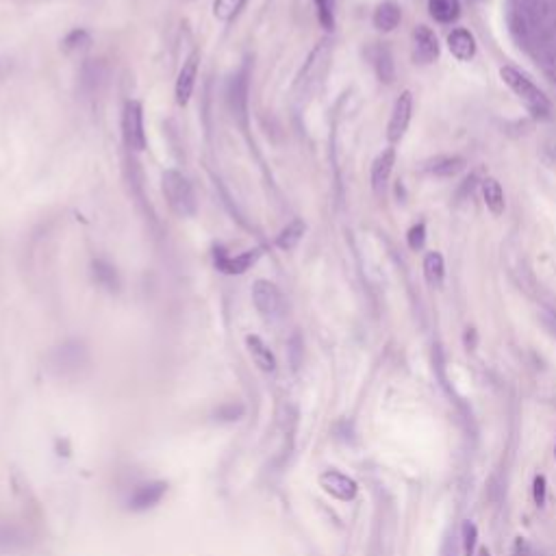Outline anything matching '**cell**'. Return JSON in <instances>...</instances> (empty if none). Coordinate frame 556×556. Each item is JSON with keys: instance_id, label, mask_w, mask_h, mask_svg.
<instances>
[{"instance_id": "cell-1", "label": "cell", "mask_w": 556, "mask_h": 556, "mask_svg": "<svg viewBox=\"0 0 556 556\" xmlns=\"http://www.w3.org/2000/svg\"><path fill=\"white\" fill-rule=\"evenodd\" d=\"M500 78L508 85V88L513 90V94H515L530 113L539 115V117H547L552 113V103L550 98L537 88V85L526 76L522 74L518 68L513 65H504L500 68Z\"/></svg>"}, {"instance_id": "cell-2", "label": "cell", "mask_w": 556, "mask_h": 556, "mask_svg": "<svg viewBox=\"0 0 556 556\" xmlns=\"http://www.w3.org/2000/svg\"><path fill=\"white\" fill-rule=\"evenodd\" d=\"M163 196L179 218H189L196 213V194L192 183L179 169H165L163 172Z\"/></svg>"}, {"instance_id": "cell-3", "label": "cell", "mask_w": 556, "mask_h": 556, "mask_svg": "<svg viewBox=\"0 0 556 556\" xmlns=\"http://www.w3.org/2000/svg\"><path fill=\"white\" fill-rule=\"evenodd\" d=\"M88 363H90V352L78 339L63 341V344L57 346L51 355V369L63 378L80 374L85 367H88Z\"/></svg>"}, {"instance_id": "cell-4", "label": "cell", "mask_w": 556, "mask_h": 556, "mask_svg": "<svg viewBox=\"0 0 556 556\" xmlns=\"http://www.w3.org/2000/svg\"><path fill=\"white\" fill-rule=\"evenodd\" d=\"M252 303L256 307V311L261 313V318H266L268 322H276L285 315L287 311V303L280 293V289L266 278H259L252 285Z\"/></svg>"}, {"instance_id": "cell-5", "label": "cell", "mask_w": 556, "mask_h": 556, "mask_svg": "<svg viewBox=\"0 0 556 556\" xmlns=\"http://www.w3.org/2000/svg\"><path fill=\"white\" fill-rule=\"evenodd\" d=\"M122 135H124V144L142 152L146 148V131H144V109L142 103L137 100H128L124 105L122 111Z\"/></svg>"}, {"instance_id": "cell-6", "label": "cell", "mask_w": 556, "mask_h": 556, "mask_svg": "<svg viewBox=\"0 0 556 556\" xmlns=\"http://www.w3.org/2000/svg\"><path fill=\"white\" fill-rule=\"evenodd\" d=\"M320 485L328 495H332L335 500H341V502H352L359 493V485L350 476L337 472V469H326V472L320 476Z\"/></svg>"}, {"instance_id": "cell-7", "label": "cell", "mask_w": 556, "mask_h": 556, "mask_svg": "<svg viewBox=\"0 0 556 556\" xmlns=\"http://www.w3.org/2000/svg\"><path fill=\"white\" fill-rule=\"evenodd\" d=\"M413 44H415L413 59H415L417 63L429 65V63H433V61L439 59L441 46H439V39H437V35H435L433 28L419 24V26L413 31Z\"/></svg>"}, {"instance_id": "cell-8", "label": "cell", "mask_w": 556, "mask_h": 556, "mask_svg": "<svg viewBox=\"0 0 556 556\" xmlns=\"http://www.w3.org/2000/svg\"><path fill=\"white\" fill-rule=\"evenodd\" d=\"M411 115H413V94L406 90V92H402L398 96V100H396V105L392 109V117H389V124H387L389 142L402 140V135L406 133V128H409Z\"/></svg>"}, {"instance_id": "cell-9", "label": "cell", "mask_w": 556, "mask_h": 556, "mask_svg": "<svg viewBox=\"0 0 556 556\" xmlns=\"http://www.w3.org/2000/svg\"><path fill=\"white\" fill-rule=\"evenodd\" d=\"M216 268L224 274H231V276H237V274H243L248 272L256 261H259L261 256V250L259 248H252V250H246V252H239L235 256L226 254L224 250H216Z\"/></svg>"}, {"instance_id": "cell-10", "label": "cell", "mask_w": 556, "mask_h": 556, "mask_svg": "<svg viewBox=\"0 0 556 556\" xmlns=\"http://www.w3.org/2000/svg\"><path fill=\"white\" fill-rule=\"evenodd\" d=\"M394 165H396V148L389 146L384 148L372 163V189L374 194L382 196L384 189H387V183L392 179L394 172Z\"/></svg>"}, {"instance_id": "cell-11", "label": "cell", "mask_w": 556, "mask_h": 556, "mask_svg": "<svg viewBox=\"0 0 556 556\" xmlns=\"http://www.w3.org/2000/svg\"><path fill=\"white\" fill-rule=\"evenodd\" d=\"M198 53H192L181 72H179V78H177V85H174V94H177V103L181 107H185L194 94V88H196V78H198Z\"/></svg>"}, {"instance_id": "cell-12", "label": "cell", "mask_w": 556, "mask_h": 556, "mask_svg": "<svg viewBox=\"0 0 556 556\" xmlns=\"http://www.w3.org/2000/svg\"><path fill=\"white\" fill-rule=\"evenodd\" d=\"M165 491H167V483H163V481L146 483V485L135 489V493L131 495L128 504H131L133 510H148V508L157 506L163 500Z\"/></svg>"}, {"instance_id": "cell-13", "label": "cell", "mask_w": 556, "mask_h": 556, "mask_svg": "<svg viewBox=\"0 0 556 556\" xmlns=\"http://www.w3.org/2000/svg\"><path fill=\"white\" fill-rule=\"evenodd\" d=\"M465 165H467V161L461 154H439L431 161H426L424 169L433 177L450 179V177H456L458 172H463Z\"/></svg>"}, {"instance_id": "cell-14", "label": "cell", "mask_w": 556, "mask_h": 556, "mask_svg": "<svg viewBox=\"0 0 556 556\" xmlns=\"http://www.w3.org/2000/svg\"><path fill=\"white\" fill-rule=\"evenodd\" d=\"M369 59H372V65L376 70V76L380 83L384 85H392L396 80V63H394V55L387 46L382 44H376L369 48Z\"/></svg>"}, {"instance_id": "cell-15", "label": "cell", "mask_w": 556, "mask_h": 556, "mask_svg": "<svg viewBox=\"0 0 556 556\" xmlns=\"http://www.w3.org/2000/svg\"><path fill=\"white\" fill-rule=\"evenodd\" d=\"M448 48L458 61H472L476 57V37L467 28H454L448 35Z\"/></svg>"}, {"instance_id": "cell-16", "label": "cell", "mask_w": 556, "mask_h": 556, "mask_svg": "<svg viewBox=\"0 0 556 556\" xmlns=\"http://www.w3.org/2000/svg\"><path fill=\"white\" fill-rule=\"evenodd\" d=\"M246 346H248V352H250L252 361L256 363V367H259L261 372L272 374V372L276 369L274 352L270 350V346L266 344V341H263L259 335H248V337H246Z\"/></svg>"}, {"instance_id": "cell-17", "label": "cell", "mask_w": 556, "mask_h": 556, "mask_svg": "<svg viewBox=\"0 0 556 556\" xmlns=\"http://www.w3.org/2000/svg\"><path fill=\"white\" fill-rule=\"evenodd\" d=\"M326 57H328V41H320V44L313 48V53L309 55L300 76H298V90H307L311 80H315L320 76V68L326 61Z\"/></svg>"}, {"instance_id": "cell-18", "label": "cell", "mask_w": 556, "mask_h": 556, "mask_svg": "<svg viewBox=\"0 0 556 556\" xmlns=\"http://www.w3.org/2000/svg\"><path fill=\"white\" fill-rule=\"evenodd\" d=\"M400 20H402V9H400V5L394 3V0H384V3H380L374 11V26L382 33L396 31Z\"/></svg>"}, {"instance_id": "cell-19", "label": "cell", "mask_w": 556, "mask_h": 556, "mask_svg": "<svg viewBox=\"0 0 556 556\" xmlns=\"http://www.w3.org/2000/svg\"><path fill=\"white\" fill-rule=\"evenodd\" d=\"M246 70L235 74L229 83V103L235 115L243 117L246 115V103H248V78Z\"/></svg>"}, {"instance_id": "cell-20", "label": "cell", "mask_w": 556, "mask_h": 556, "mask_svg": "<svg viewBox=\"0 0 556 556\" xmlns=\"http://www.w3.org/2000/svg\"><path fill=\"white\" fill-rule=\"evenodd\" d=\"M424 278L431 287H441L444 278H446V263H444V256L441 252H429L424 256Z\"/></svg>"}, {"instance_id": "cell-21", "label": "cell", "mask_w": 556, "mask_h": 556, "mask_svg": "<svg viewBox=\"0 0 556 556\" xmlns=\"http://www.w3.org/2000/svg\"><path fill=\"white\" fill-rule=\"evenodd\" d=\"M483 198H485L487 209L493 213L495 218H500L506 209V200H504V192H502V185L498 183V179L489 177V179L483 181Z\"/></svg>"}, {"instance_id": "cell-22", "label": "cell", "mask_w": 556, "mask_h": 556, "mask_svg": "<svg viewBox=\"0 0 556 556\" xmlns=\"http://www.w3.org/2000/svg\"><path fill=\"white\" fill-rule=\"evenodd\" d=\"M429 11L439 24H452L461 16V0H429Z\"/></svg>"}, {"instance_id": "cell-23", "label": "cell", "mask_w": 556, "mask_h": 556, "mask_svg": "<svg viewBox=\"0 0 556 556\" xmlns=\"http://www.w3.org/2000/svg\"><path fill=\"white\" fill-rule=\"evenodd\" d=\"M28 543L24 530L14 524H0V552H20Z\"/></svg>"}, {"instance_id": "cell-24", "label": "cell", "mask_w": 556, "mask_h": 556, "mask_svg": "<svg viewBox=\"0 0 556 556\" xmlns=\"http://www.w3.org/2000/svg\"><path fill=\"white\" fill-rule=\"evenodd\" d=\"M305 233H307V224H305L303 220H291V222L276 235V246H278L280 250L289 252V250H293L298 243L303 241Z\"/></svg>"}, {"instance_id": "cell-25", "label": "cell", "mask_w": 556, "mask_h": 556, "mask_svg": "<svg viewBox=\"0 0 556 556\" xmlns=\"http://www.w3.org/2000/svg\"><path fill=\"white\" fill-rule=\"evenodd\" d=\"M94 276L98 280V285L107 287L109 291H115L120 287V280H117V272L111 263H107L105 259H96L94 261Z\"/></svg>"}, {"instance_id": "cell-26", "label": "cell", "mask_w": 556, "mask_h": 556, "mask_svg": "<svg viewBox=\"0 0 556 556\" xmlns=\"http://www.w3.org/2000/svg\"><path fill=\"white\" fill-rule=\"evenodd\" d=\"M243 5H246V0H216V3H213V16H216L220 22H231L239 16Z\"/></svg>"}, {"instance_id": "cell-27", "label": "cell", "mask_w": 556, "mask_h": 556, "mask_svg": "<svg viewBox=\"0 0 556 556\" xmlns=\"http://www.w3.org/2000/svg\"><path fill=\"white\" fill-rule=\"evenodd\" d=\"M90 41H92V37H90L88 31H85V28H74L72 33L65 35V39L61 41V46H63L65 53H74V51L88 48V46H90Z\"/></svg>"}, {"instance_id": "cell-28", "label": "cell", "mask_w": 556, "mask_h": 556, "mask_svg": "<svg viewBox=\"0 0 556 556\" xmlns=\"http://www.w3.org/2000/svg\"><path fill=\"white\" fill-rule=\"evenodd\" d=\"M318 9V20L326 31L335 28V11H332V0H313Z\"/></svg>"}, {"instance_id": "cell-29", "label": "cell", "mask_w": 556, "mask_h": 556, "mask_svg": "<svg viewBox=\"0 0 556 556\" xmlns=\"http://www.w3.org/2000/svg\"><path fill=\"white\" fill-rule=\"evenodd\" d=\"M476 541H478V528L472 522L463 524V550L465 556H476Z\"/></svg>"}, {"instance_id": "cell-30", "label": "cell", "mask_w": 556, "mask_h": 556, "mask_svg": "<svg viewBox=\"0 0 556 556\" xmlns=\"http://www.w3.org/2000/svg\"><path fill=\"white\" fill-rule=\"evenodd\" d=\"M487 498L493 502V504H500L504 498H506V481L500 476V474H493L489 478V485H487Z\"/></svg>"}, {"instance_id": "cell-31", "label": "cell", "mask_w": 556, "mask_h": 556, "mask_svg": "<svg viewBox=\"0 0 556 556\" xmlns=\"http://www.w3.org/2000/svg\"><path fill=\"white\" fill-rule=\"evenodd\" d=\"M406 243H409V248H411L413 252H417V250L424 248V243H426V224H424V222H417V224H413V226L409 229V233H406Z\"/></svg>"}, {"instance_id": "cell-32", "label": "cell", "mask_w": 556, "mask_h": 556, "mask_svg": "<svg viewBox=\"0 0 556 556\" xmlns=\"http://www.w3.org/2000/svg\"><path fill=\"white\" fill-rule=\"evenodd\" d=\"M243 413H246L243 404H239V402H237V404L231 402V404H222V406L216 411V417L222 419V421H237V419L243 417Z\"/></svg>"}, {"instance_id": "cell-33", "label": "cell", "mask_w": 556, "mask_h": 556, "mask_svg": "<svg viewBox=\"0 0 556 556\" xmlns=\"http://www.w3.org/2000/svg\"><path fill=\"white\" fill-rule=\"evenodd\" d=\"M303 357H305V346H303V339L300 335H293L291 341H289V361H291V367L298 369L303 363Z\"/></svg>"}, {"instance_id": "cell-34", "label": "cell", "mask_w": 556, "mask_h": 556, "mask_svg": "<svg viewBox=\"0 0 556 556\" xmlns=\"http://www.w3.org/2000/svg\"><path fill=\"white\" fill-rule=\"evenodd\" d=\"M545 495H547V483H545V476H535V483H533V498H535V504L537 506H545Z\"/></svg>"}, {"instance_id": "cell-35", "label": "cell", "mask_w": 556, "mask_h": 556, "mask_svg": "<svg viewBox=\"0 0 556 556\" xmlns=\"http://www.w3.org/2000/svg\"><path fill=\"white\" fill-rule=\"evenodd\" d=\"M533 552H535V547L524 537H518L515 543H513V556H530Z\"/></svg>"}, {"instance_id": "cell-36", "label": "cell", "mask_w": 556, "mask_h": 556, "mask_svg": "<svg viewBox=\"0 0 556 556\" xmlns=\"http://www.w3.org/2000/svg\"><path fill=\"white\" fill-rule=\"evenodd\" d=\"M478 556H491V552H489L487 547H483V550L478 552Z\"/></svg>"}, {"instance_id": "cell-37", "label": "cell", "mask_w": 556, "mask_h": 556, "mask_svg": "<svg viewBox=\"0 0 556 556\" xmlns=\"http://www.w3.org/2000/svg\"><path fill=\"white\" fill-rule=\"evenodd\" d=\"M530 556H543V554H541V552H537V550H535V552H533V554H530Z\"/></svg>"}, {"instance_id": "cell-38", "label": "cell", "mask_w": 556, "mask_h": 556, "mask_svg": "<svg viewBox=\"0 0 556 556\" xmlns=\"http://www.w3.org/2000/svg\"><path fill=\"white\" fill-rule=\"evenodd\" d=\"M554 456H556V450H554Z\"/></svg>"}]
</instances>
